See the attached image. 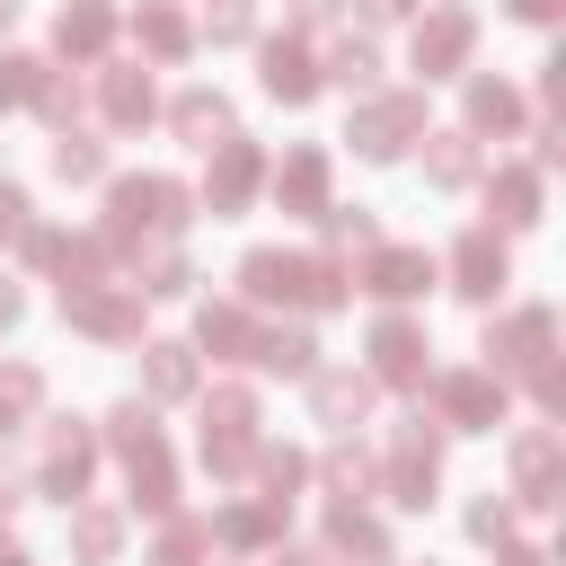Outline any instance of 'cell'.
Returning <instances> with one entry per match:
<instances>
[{"instance_id":"6da1fadb","label":"cell","mask_w":566,"mask_h":566,"mask_svg":"<svg viewBox=\"0 0 566 566\" xmlns=\"http://www.w3.org/2000/svg\"><path fill=\"white\" fill-rule=\"evenodd\" d=\"M186 203H195V195H186L177 177H115V186H106V230H97V239H106L115 256H124L133 239H177V230L195 221Z\"/></svg>"},{"instance_id":"7a4b0ae2","label":"cell","mask_w":566,"mask_h":566,"mask_svg":"<svg viewBox=\"0 0 566 566\" xmlns=\"http://www.w3.org/2000/svg\"><path fill=\"white\" fill-rule=\"evenodd\" d=\"M345 142H354L363 159H398L407 142H424V97H416V88H371V97L354 106Z\"/></svg>"},{"instance_id":"3957f363","label":"cell","mask_w":566,"mask_h":566,"mask_svg":"<svg viewBox=\"0 0 566 566\" xmlns=\"http://www.w3.org/2000/svg\"><path fill=\"white\" fill-rule=\"evenodd\" d=\"M433 478H442V424H433V416H407V424L389 433V504L424 513V504H433Z\"/></svg>"},{"instance_id":"277c9868","label":"cell","mask_w":566,"mask_h":566,"mask_svg":"<svg viewBox=\"0 0 566 566\" xmlns=\"http://www.w3.org/2000/svg\"><path fill=\"white\" fill-rule=\"evenodd\" d=\"M248 451H256V389H212L203 398V469L239 478Z\"/></svg>"},{"instance_id":"5b68a950","label":"cell","mask_w":566,"mask_h":566,"mask_svg":"<svg viewBox=\"0 0 566 566\" xmlns=\"http://www.w3.org/2000/svg\"><path fill=\"white\" fill-rule=\"evenodd\" d=\"M548 354H557V310H548V301H531V310H513V318L486 327V371H495V380H504V371L531 380Z\"/></svg>"},{"instance_id":"8992f818","label":"cell","mask_w":566,"mask_h":566,"mask_svg":"<svg viewBox=\"0 0 566 566\" xmlns=\"http://www.w3.org/2000/svg\"><path fill=\"white\" fill-rule=\"evenodd\" d=\"M88 469H97V433L80 416H44V469H35V486L53 504H80L88 495Z\"/></svg>"},{"instance_id":"52a82bcc","label":"cell","mask_w":566,"mask_h":566,"mask_svg":"<svg viewBox=\"0 0 566 566\" xmlns=\"http://www.w3.org/2000/svg\"><path fill=\"white\" fill-rule=\"evenodd\" d=\"M62 318H71L80 336L133 345V336H142V292H133V283H71V292H62Z\"/></svg>"},{"instance_id":"ba28073f","label":"cell","mask_w":566,"mask_h":566,"mask_svg":"<svg viewBox=\"0 0 566 566\" xmlns=\"http://www.w3.org/2000/svg\"><path fill=\"white\" fill-rule=\"evenodd\" d=\"M433 424L442 433H495L504 424V380L495 371H442L433 380Z\"/></svg>"},{"instance_id":"9c48e42d","label":"cell","mask_w":566,"mask_h":566,"mask_svg":"<svg viewBox=\"0 0 566 566\" xmlns=\"http://www.w3.org/2000/svg\"><path fill=\"white\" fill-rule=\"evenodd\" d=\"M239 301H248V310H301V301H310V256H292V248H248V256H239Z\"/></svg>"},{"instance_id":"30bf717a","label":"cell","mask_w":566,"mask_h":566,"mask_svg":"<svg viewBox=\"0 0 566 566\" xmlns=\"http://www.w3.org/2000/svg\"><path fill=\"white\" fill-rule=\"evenodd\" d=\"M424 371H433V363H424V327L398 318V310L371 318V371H363V380H371V389H380V380H389V389H424Z\"/></svg>"},{"instance_id":"8fae6325","label":"cell","mask_w":566,"mask_h":566,"mask_svg":"<svg viewBox=\"0 0 566 566\" xmlns=\"http://www.w3.org/2000/svg\"><path fill=\"white\" fill-rule=\"evenodd\" d=\"M469 44H478V18H469V9H433V18H416V71H424V80L469 71Z\"/></svg>"},{"instance_id":"7c38bea8","label":"cell","mask_w":566,"mask_h":566,"mask_svg":"<svg viewBox=\"0 0 566 566\" xmlns=\"http://www.w3.org/2000/svg\"><path fill=\"white\" fill-rule=\"evenodd\" d=\"M256 186H265V150H256V142H239V133H230V142H212V177H203V212H239V203H248Z\"/></svg>"},{"instance_id":"4fadbf2b","label":"cell","mask_w":566,"mask_h":566,"mask_svg":"<svg viewBox=\"0 0 566 566\" xmlns=\"http://www.w3.org/2000/svg\"><path fill=\"white\" fill-rule=\"evenodd\" d=\"M513 283V265H504V239L478 221V230H460V248H451V292H469V301H495Z\"/></svg>"},{"instance_id":"5bb4252c","label":"cell","mask_w":566,"mask_h":566,"mask_svg":"<svg viewBox=\"0 0 566 566\" xmlns=\"http://www.w3.org/2000/svg\"><path fill=\"white\" fill-rule=\"evenodd\" d=\"M566 486H557V433L548 424H531V433H513V504H531V513H548Z\"/></svg>"},{"instance_id":"9a60e30c","label":"cell","mask_w":566,"mask_h":566,"mask_svg":"<svg viewBox=\"0 0 566 566\" xmlns=\"http://www.w3.org/2000/svg\"><path fill=\"white\" fill-rule=\"evenodd\" d=\"M256 62H265V71H256V80H265V97H283V106H310V97H318V62H310V44H301V35H265V44H256Z\"/></svg>"},{"instance_id":"2e32d148","label":"cell","mask_w":566,"mask_h":566,"mask_svg":"<svg viewBox=\"0 0 566 566\" xmlns=\"http://www.w3.org/2000/svg\"><path fill=\"white\" fill-rule=\"evenodd\" d=\"M97 106H106V124H115V133H142V124L159 115L150 71H142V62H106V71H97Z\"/></svg>"},{"instance_id":"e0dca14e","label":"cell","mask_w":566,"mask_h":566,"mask_svg":"<svg viewBox=\"0 0 566 566\" xmlns=\"http://www.w3.org/2000/svg\"><path fill=\"white\" fill-rule=\"evenodd\" d=\"M433 283V256L424 248H363V292L371 301H416Z\"/></svg>"},{"instance_id":"ac0fdd59","label":"cell","mask_w":566,"mask_h":566,"mask_svg":"<svg viewBox=\"0 0 566 566\" xmlns=\"http://www.w3.org/2000/svg\"><path fill=\"white\" fill-rule=\"evenodd\" d=\"M310 416H318L327 433H354V424L371 416V380H363V371H310Z\"/></svg>"},{"instance_id":"d6986e66","label":"cell","mask_w":566,"mask_h":566,"mask_svg":"<svg viewBox=\"0 0 566 566\" xmlns=\"http://www.w3.org/2000/svg\"><path fill=\"white\" fill-rule=\"evenodd\" d=\"M274 203L301 212V221H318V212H327V150H292V159L274 168Z\"/></svg>"},{"instance_id":"ffe728a7","label":"cell","mask_w":566,"mask_h":566,"mask_svg":"<svg viewBox=\"0 0 566 566\" xmlns=\"http://www.w3.org/2000/svg\"><path fill=\"white\" fill-rule=\"evenodd\" d=\"M327 557L389 566V531H380V513H363V504H336V513H327Z\"/></svg>"},{"instance_id":"44dd1931","label":"cell","mask_w":566,"mask_h":566,"mask_svg":"<svg viewBox=\"0 0 566 566\" xmlns=\"http://www.w3.org/2000/svg\"><path fill=\"white\" fill-rule=\"evenodd\" d=\"M460 115H469V124H460L469 142H478V133H513V124H522V88L478 71V80H469V97H460Z\"/></svg>"},{"instance_id":"7402d4cb","label":"cell","mask_w":566,"mask_h":566,"mask_svg":"<svg viewBox=\"0 0 566 566\" xmlns=\"http://www.w3.org/2000/svg\"><path fill=\"white\" fill-rule=\"evenodd\" d=\"M486 230H531L539 221V168H495L486 177Z\"/></svg>"},{"instance_id":"603a6c76","label":"cell","mask_w":566,"mask_h":566,"mask_svg":"<svg viewBox=\"0 0 566 566\" xmlns=\"http://www.w3.org/2000/svg\"><path fill=\"white\" fill-rule=\"evenodd\" d=\"M106 35H115V9H106V0H71V9L53 18V44H62L71 62H97Z\"/></svg>"},{"instance_id":"cb8c5ba5","label":"cell","mask_w":566,"mask_h":566,"mask_svg":"<svg viewBox=\"0 0 566 566\" xmlns=\"http://www.w3.org/2000/svg\"><path fill=\"white\" fill-rule=\"evenodd\" d=\"M168 124H177V142L212 150V142H230V97H221V88H186V97L168 106Z\"/></svg>"},{"instance_id":"d4e9b609","label":"cell","mask_w":566,"mask_h":566,"mask_svg":"<svg viewBox=\"0 0 566 566\" xmlns=\"http://www.w3.org/2000/svg\"><path fill=\"white\" fill-rule=\"evenodd\" d=\"M195 336H203L221 363H248V354H256V318H248V301H203Z\"/></svg>"},{"instance_id":"484cf974","label":"cell","mask_w":566,"mask_h":566,"mask_svg":"<svg viewBox=\"0 0 566 566\" xmlns=\"http://www.w3.org/2000/svg\"><path fill=\"white\" fill-rule=\"evenodd\" d=\"M256 371H283V380H310L318 371V336L310 327H256Z\"/></svg>"},{"instance_id":"4316f807","label":"cell","mask_w":566,"mask_h":566,"mask_svg":"<svg viewBox=\"0 0 566 566\" xmlns=\"http://www.w3.org/2000/svg\"><path fill=\"white\" fill-rule=\"evenodd\" d=\"M124 469H133V504L142 513H177V469H168V442H142V451H124Z\"/></svg>"},{"instance_id":"83f0119b","label":"cell","mask_w":566,"mask_h":566,"mask_svg":"<svg viewBox=\"0 0 566 566\" xmlns=\"http://www.w3.org/2000/svg\"><path fill=\"white\" fill-rule=\"evenodd\" d=\"M424 177L442 186V195H460V186H478V142L451 124V133H424Z\"/></svg>"},{"instance_id":"f1b7e54d","label":"cell","mask_w":566,"mask_h":566,"mask_svg":"<svg viewBox=\"0 0 566 566\" xmlns=\"http://www.w3.org/2000/svg\"><path fill=\"white\" fill-rule=\"evenodd\" d=\"M115 548H124V513L71 504V557H80V566H115Z\"/></svg>"},{"instance_id":"f546056e","label":"cell","mask_w":566,"mask_h":566,"mask_svg":"<svg viewBox=\"0 0 566 566\" xmlns=\"http://www.w3.org/2000/svg\"><path fill=\"white\" fill-rule=\"evenodd\" d=\"M318 80H336L345 97H371V88H380V44H371V35H345V44L318 62Z\"/></svg>"},{"instance_id":"4dcf8cb0","label":"cell","mask_w":566,"mask_h":566,"mask_svg":"<svg viewBox=\"0 0 566 566\" xmlns=\"http://www.w3.org/2000/svg\"><path fill=\"white\" fill-rule=\"evenodd\" d=\"M203 531H212L221 548H265V539L283 531V504H265V495H256V504H230V513H212Z\"/></svg>"},{"instance_id":"1f68e13d","label":"cell","mask_w":566,"mask_h":566,"mask_svg":"<svg viewBox=\"0 0 566 566\" xmlns=\"http://www.w3.org/2000/svg\"><path fill=\"white\" fill-rule=\"evenodd\" d=\"M133 35H142V53H150V62H186V44H195V27H186V18L168 9V0H142Z\"/></svg>"},{"instance_id":"d6a6232c","label":"cell","mask_w":566,"mask_h":566,"mask_svg":"<svg viewBox=\"0 0 566 566\" xmlns=\"http://www.w3.org/2000/svg\"><path fill=\"white\" fill-rule=\"evenodd\" d=\"M318 478H327V495L363 504V495H371V451H363L354 433H336V442H327V460H318Z\"/></svg>"},{"instance_id":"836d02e7","label":"cell","mask_w":566,"mask_h":566,"mask_svg":"<svg viewBox=\"0 0 566 566\" xmlns=\"http://www.w3.org/2000/svg\"><path fill=\"white\" fill-rule=\"evenodd\" d=\"M142 389H150V398H186V389H195V354L168 345V336L142 345Z\"/></svg>"},{"instance_id":"e575fe53","label":"cell","mask_w":566,"mask_h":566,"mask_svg":"<svg viewBox=\"0 0 566 566\" xmlns=\"http://www.w3.org/2000/svg\"><path fill=\"white\" fill-rule=\"evenodd\" d=\"M248 469H256V486H265V504H292V486L310 478V460H301L292 442H256V451H248Z\"/></svg>"},{"instance_id":"d590c367","label":"cell","mask_w":566,"mask_h":566,"mask_svg":"<svg viewBox=\"0 0 566 566\" xmlns=\"http://www.w3.org/2000/svg\"><path fill=\"white\" fill-rule=\"evenodd\" d=\"M97 168H106V142L80 133V124H62V133H53V177H62V186H88Z\"/></svg>"},{"instance_id":"8d00e7d4","label":"cell","mask_w":566,"mask_h":566,"mask_svg":"<svg viewBox=\"0 0 566 566\" xmlns=\"http://www.w3.org/2000/svg\"><path fill=\"white\" fill-rule=\"evenodd\" d=\"M203 548H212V531H203V522H186V513H168V522H159V539H150V566H203Z\"/></svg>"},{"instance_id":"74e56055","label":"cell","mask_w":566,"mask_h":566,"mask_svg":"<svg viewBox=\"0 0 566 566\" xmlns=\"http://www.w3.org/2000/svg\"><path fill=\"white\" fill-rule=\"evenodd\" d=\"M318 230H327V248H380L371 203H327V212H318Z\"/></svg>"},{"instance_id":"f35d334b","label":"cell","mask_w":566,"mask_h":566,"mask_svg":"<svg viewBox=\"0 0 566 566\" xmlns=\"http://www.w3.org/2000/svg\"><path fill=\"white\" fill-rule=\"evenodd\" d=\"M27 106H35V115L62 133V124L80 115V80H71V71H35V97H27Z\"/></svg>"},{"instance_id":"ab89813d","label":"cell","mask_w":566,"mask_h":566,"mask_svg":"<svg viewBox=\"0 0 566 566\" xmlns=\"http://www.w3.org/2000/svg\"><path fill=\"white\" fill-rule=\"evenodd\" d=\"M186 283H195V265H186V256H177V248H159V256H150V265H142V274H133V292H142V301H177V292H186Z\"/></svg>"},{"instance_id":"60d3db41","label":"cell","mask_w":566,"mask_h":566,"mask_svg":"<svg viewBox=\"0 0 566 566\" xmlns=\"http://www.w3.org/2000/svg\"><path fill=\"white\" fill-rule=\"evenodd\" d=\"M460 522H469V539H478V548H495V539H513V495H495V486H486V495H469V513H460Z\"/></svg>"},{"instance_id":"b9f144b4","label":"cell","mask_w":566,"mask_h":566,"mask_svg":"<svg viewBox=\"0 0 566 566\" xmlns=\"http://www.w3.org/2000/svg\"><path fill=\"white\" fill-rule=\"evenodd\" d=\"M35 398H44V371H35V363H9V371H0V433H18V416H27Z\"/></svg>"},{"instance_id":"7bdbcfd3","label":"cell","mask_w":566,"mask_h":566,"mask_svg":"<svg viewBox=\"0 0 566 566\" xmlns=\"http://www.w3.org/2000/svg\"><path fill=\"white\" fill-rule=\"evenodd\" d=\"M345 301H354L345 265H336V256H310V301H301V310H345Z\"/></svg>"},{"instance_id":"ee69618b","label":"cell","mask_w":566,"mask_h":566,"mask_svg":"<svg viewBox=\"0 0 566 566\" xmlns=\"http://www.w3.org/2000/svg\"><path fill=\"white\" fill-rule=\"evenodd\" d=\"M106 442H115V451H142V442H159V424H150V407H142V398H124V407L106 416Z\"/></svg>"},{"instance_id":"f6af8a7d","label":"cell","mask_w":566,"mask_h":566,"mask_svg":"<svg viewBox=\"0 0 566 566\" xmlns=\"http://www.w3.org/2000/svg\"><path fill=\"white\" fill-rule=\"evenodd\" d=\"M35 71H44L35 53H0V106H27L35 97Z\"/></svg>"},{"instance_id":"bcb514c9","label":"cell","mask_w":566,"mask_h":566,"mask_svg":"<svg viewBox=\"0 0 566 566\" xmlns=\"http://www.w3.org/2000/svg\"><path fill=\"white\" fill-rule=\"evenodd\" d=\"M248 35H256V9L248 0H221L212 9V44H248Z\"/></svg>"},{"instance_id":"7dc6e473","label":"cell","mask_w":566,"mask_h":566,"mask_svg":"<svg viewBox=\"0 0 566 566\" xmlns=\"http://www.w3.org/2000/svg\"><path fill=\"white\" fill-rule=\"evenodd\" d=\"M531 142H539V150H531L539 168H557V159H566V124H557V115H539V124H531Z\"/></svg>"},{"instance_id":"c3c4849f","label":"cell","mask_w":566,"mask_h":566,"mask_svg":"<svg viewBox=\"0 0 566 566\" xmlns=\"http://www.w3.org/2000/svg\"><path fill=\"white\" fill-rule=\"evenodd\" d=\"M531 398H539V416H557V407H566V371L539 363V371H531Z\"/></svg>"},{"instance_id":"681fc988","label":"cell","mask_w":566,"mask_h":566,"mask_svg":"<svg viewBox=\"0 0 566 566\" xmlns=\"http://www.w3.org/2000/svg\"><path fill=\"white\" fill-rule=\"evenodd\" d=\"M495 566H548L539 539H495Z\"/></svg>"},{"instance_id":"f907efd6","label":"cell","mask_w":566,"mask_h":566,"mask_svg":"<svg viewBox=\"0 0 566 566\" xmlns=\"http://www.w3.org/2000/svg\"><path fill=\"white\" fill-rule=\"evenodd\" d=\"M27 265H62V230H27Z\"/></svg>"},{"instance_id":"816d5d0a","label":"cell","mask_w":566,"mask_h":566,"mask_svg":"<svg viewBox=\"0 0 566 566\" xmlns=\"http://www.w3.org/2000/svg\"><path fill=\"white\" fill-rule=\"evenodd\" d=\"M336 9H345V0H292V18H301V27H327Z\"/></svg>"},{"instance_id":"f5cc1de1","label":"cell","mask_w":566,"mask_h":566,"mask_svg":"<svg viewBox=\"0 0 566 566\" xmlns=\"http://www.w3.org/2000/svg\"><path fill=\"white\" fill-rule=\"evenodd\" d=\"M407 9H416V0H363V18H371V27H398Z\"/></svg>"},{"instance_id":"db71d44e","label":"cell","mask_w":566,"mask_h":566,"mask_svg":"<svg viewBox=\"0 0 566 566\" xmlns=\"http://www.w3.org/2000/svg\"><path fill=\"white\" fill-rule=\"evenodd\" d=\"M504 9H513L522 27H548V18H557V0H504Z\"/></svg>"},{"instance_id":"11a10c76","label":"cell","mask_w":566,"mask_h":566,"mask_svg":"<svg viewBox=\"0 0 566 566\" xmlns=\"http://www.w3.org/2000/svg\"><path fill=\"white\" fill-rule=\"evenodd\" d=\"M18 221H27V195H18V186H0V239H9Z\"/></svg>"},{"instance_id":"9f6ffc18","label":"cell","mask_w":566,"mask_h":566,"mask_svg":"<svg viewBox=\"0 0 566 566\" xmlns=\"http://www.w3.org/2000/svg\"><path fill=\"white\" fill-rule=\"evenodd\" d=\"M18 310H27V292H18L9 274H0V327H18Z\"/></svg>"},{"instance_id":"6f0895ef","label":"cell","mask_w":566,"mask_h":566,"mask_svg":"<svg viewBox=\"0 0 566 566\" xmlns=\"http://www.w3.org/2000/svg\"><path fill=\"white\" fill-rule=\"evenodd\" d=\"M283 566H336V557H327V548H292Z\"/></svg>"},{"instance_id":"680465c9","label":"cell","mask_w":566,"mask_h":566,"mask_svg":"<svg viewBox=\"0 0 566 566\" xmlns=\"http://www.w3.org/2000/svg\"><path fill=\"white\" fill-rule=\"evenodd\" d=\"M9 27H18V0H0V35H9Z\"/></svg>"},{"instance_id":"91938a15","label":"cell","mask_w":566,"mask_h":566,"mask_svg":"<svg viewBox=\"0 0 566 566\" xmlns=\"http://www.w3.org/2000/svg\"><path fill=\"white\" fill-rule=\"evenodd\" d=\"M9 557H18V539H9V531H0V566H9Z\"/></svg>"},{"instance_id":"94428289","label":"cell","mask_w":566,"mask_h":566,"mask_svg":"<svg viewBox=\"0 0 566 566\" xmlns=\"http://www.w3.org/2000/svg\"><path fill=\"white\" fill-rule=\"evenodd\" d=\"M389 566H398V557H389Z\"/></svg>"}]
</instances>
